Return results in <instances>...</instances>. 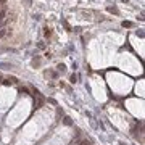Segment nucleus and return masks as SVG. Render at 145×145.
<instances>
[{"label": "nucleus", "instance_id": "obj_2", "mask_svg": "<svg viewBox=\"0 0 145 145\" xmlns=\"http://www.w3.org/2000/svg\"><path fill=\"white\" fill-rule=\"evenodd\" d=\"M106 78H108V82H110V86H111V89H113L116 93H119V95L127 93L131 86H132L131 79L123 76V74H119V72H108Z\"/></svg>", "mask_w": 145, "mask_h": 145}, {"label": "nucleus", "instance_id": "obj_6", "mask_svg": "<svg viewBox=\"0 0 145 145\" xmlns=\"http://www.w3.org/2000/svg\"><path fill=\"white\" fill-rule=\"evenodd\" d=\"M135 92H137V95H144V81H139L137 82V86H135Z\"/></svg>", "mask_w": 145, "mask_h": 145}, {"label": "nucleus", "instance_id": "obj_4", "mask_svg": "<svg viewBox=\"0 0 145 145\" xmlns=\"http://www.w3.org/2000/svg\"><path fill=\"white\" fill-rule=\"evenodd\" d=\"M92 84L95 86V97H97L99 100H105V99H106L103 84H102V79H100V78H93L92 79Z\"/></svg>", "mask_w": 145, "mask_h": 145}, {"label": "nucleus", "instance_id": "obj_3", "mask_svg": "<svg viewBox=\"0 0 145 145\" xmlns=\"http://www.w3.org/2000/svg\"><path fill=\"white\" fill-rule=\"evenodd\" d=\"M126 105H127V108H129L135 116H139V118L144 116V103H142V102H139V100H127Z\"/></svg>", "mask_w": 145, "mask_h": 145}, {"label": "nucleus", "instance_id": "obj_5", "mask_svg": "<svg viewBox=\"0 0 145 145\" xmlns=\"http://www.w3.org/2000/svg\"><path fill=\"white\" fill-rule=\"evenodd\" d=\"M129 40H131V44H132V47L135 48V52L139 53L140 57H144V40L139 39L137 36H131Z\"/></svg>", "mask_w": 145, "mask_h": 145}, {"label": "nucleus", "instance_id": "obj_1", "mask_svg": "<svg viewBox=\"0 0 145 145\" xmlns=\"http://www.w3.org/2000/svg\"><path fill=\"white\" fill-rule=\"evenodd\" d=\"M116 63H118V66L121 68V69L129 71V72H132V74H140V72H142V65H140L139 60L129 52L119 53L118 61Z\"/></svg>", "mask_w": 145, "mask_h": 145}]
</instances>
